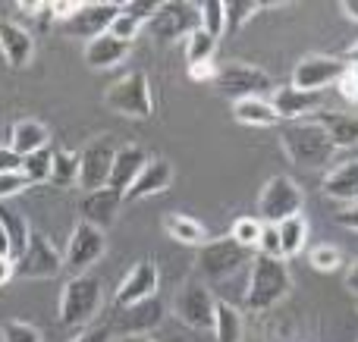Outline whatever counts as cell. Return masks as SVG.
I'll return each mask as SVG.
<instances>
[{
    "instance_id": "6da1fadb",
    "label": "cell",
    "mask_w": 358,
    "mask_h": 342,
    "mask_svg": "<svg viewBox=\"0 0 358 342\" xmlns=\"http://www.w3.org/2000/svg\"><path fill=\"white\" fill-rule=\"evenodd\" d=\"M280 148L289 157V163L305 170H324L336 154V144L315 119H299V123L280 126Z\"/></svg>"
},
{
    "instance_id": "7a4b0ae2",
    "label": "cell",
    "mask_w": 358,
    "mask_h": 342,
    "mask_svg": "<svg viewBox=\"0 0 358 342\" xmlns=\"http://www.w3.org/2000/svg\"><path fill=\"white\" fill-rule=\"evenodd\" d=\"M292 289V274L289 264L283 258H267L258 255L252 264V276H248V289H245V308L248 311H271L273 305L289 295Z\"/></svg>"
},
{
    "instance_id": "3957f363",
    "label": "cell",
    "mask_w": 358,
    "mask_h": 342,
    "mask_svg": "<svg viewBox=\"0 0 358 342\" xmlns=\"http://www.w3.org/2000/svg\"><path fill=\"white\" fill-rule=\"evenodd\" d=\"M101 302H104V292H101V280L92 274L82 276H69L66 286L60 292V311H57V320L63 327H82L101 311Z\"/></svg>"
},
{
    "instance_id": "277c9868",
    "label": "cell",
    "mask_w": 358,
    "mask_h": 342,
    "mask_svg": "<svg viewBox=\"0 0 358 342\" xmlns=\"http://www.w3.org/2000/svg\"><path fill=\"white\" fill-rule=\"evenodd\" d=\"M104 104L126 119H148L151 110H155L148 75H145L142 69H132V73L120 75L104 91Z\"/></svg>"
},
{
    "instance_id": "5b68a950",
    "label": "cell",
    "mask_w": 358,
    "mask_h": 342,
    "mask_svg": "<svg viewBox=\"0 0 358 342\" xmlns=\"http://www.w3.org/2000/svg\"><path fill=\"white\" fill-rule=\"evenodd\" d=\"M173 318L185 324L189 330H214V314H217V299L201 280H185L173 295Z\"/></svg>"
},
{
    "instance_id": "8992f818",
    "label": "cell",
    "mask_w": 358,
    "mask_h": 342,
    "mask_svg": "<svg viewBox=\"0 0 358 342\" xmlns=\"http://www.w3.org/2000/svg\"><path fill=\"white\" fill-rule=\"evenodd\" d=\"M302 205H305V195L296 179H289V176H271L258 195V220L277 226L289 217H299Z\"/></svg>"
},
{
    "instance_id": "52a82bcc",
    "label": "cell",
    "mask_w": 358,
    "mask_h": 342,
    "mask_svg": "<svg viewBox=\"0 0 358 342\" xmlns=\"http://www.w3.org/2000/svg\"><path fill=\"white\" fill-rule=\"evenodd\" d=\"M214 88L236 104V101H245V98H264L273 88V79L264 69L252 66V63L233 60V63H227V66H220V73H217V79H214Z\"/></svg>"
},
{
    "instance_id": "ba28073f",
    "label": "cell",
    "mask_w": 358,
    "mask_h": 342,
    "mask_svg": "<svg viewBox=\"0 0 358 342\" xmlns=\"http://www.w3.org/2000/svg\"><path fill=\"white\" fill-rule=\"evenodd\" d=\"M245 261H248V248H242L233 236L210 239L208 245L198 248V258H195L198 274H201L208 283H223L227 276H233Z\"/></svg>"
},
{
    "instance_id": "9c48e42d",
    "label": "cell",
    "mask_w": 358,
    "mask_h": 342,
    "mask_svg": "<svg viewBox=\"0 0 358 342\" xmlns=\"http://www.w3.org/2000/svg\"><path fill=\"white\" fill-rule=\"evenodd\" d=\"M123 13V3H107V0H94V3H79L63 22H57V29L66 38H94L107 35L113 25V19Z\"/></svg>"
},
{
    "instance_id": "30bf717a",
    "label": "cell",
    "mask_w": 358,
    "mask_h": 342,
    "mask_svg": "<svg viewBox=\"0 0 358 342\" xmlns=\"http://www.w3.org/2000/svg\"><path fill=\"white\" fill-rule=\"evenodd\" d=\"M151 35L164 44H173L179 38H189L195 29H201V13H198V3H189V0H164L157 16L148 22Z\"/></svg>"
},
{
    "instance_id": "8fae6325",
    "label": "cell",
    "mask_w": 358,
    "mask_h": 342,
    "mask_svg": "<svg viewBox=\"0 0 358 342\" xmlns=\"http://www.w3.org/2000/svg\"><path fill=\"white\" fill-rule=\"evenodd\" d=\"M63 255L50 245V239L44 232H31L25 251L16 258V276L19 280H54L57 274H63Z\"/></svg>"
},
{
    "instance_id": "7c38bea8",
    "label": "cell",
    "mask_w": 358,
    "mask_h": 342,
    "mask_svg": "<svg viewBox=\"0 0 358 342\" xmlns=\"http://www.w3.org/2000/svg\"><path fill=\"white\" fill-rule=\"evenodd\" d=\"M349 73V63L343 57L330 54H308L292 69V85L302 91H324L327 85H340V79Z\"/></svg>"
},
{
    "instance_id": "4fadbf2b",
    "label": "cell",
    "mask_w": 358,
    "mask_h": 342,
    "mask_svg": "<svg viewBox=\"0 0 358 342\" xmlns=\"http://www.w3.org/2000/svg\"><path fill=\"white\" fill-rule=\"evenodd\" d=\"M107 251V239L98 226L92 223H76L73 236H69V245L63 251V267L73 276H82L92 264H98Z\"/></svg>"
},
{
    "instance_id": "5bb4252c",
    "label": "cell",
    "mask_w": 358,
    "mask_h": 342,
    "mask_svg": "<svg viewBox=\"0 0 358 342\" xmlns=\"http://www.w3.org/2000/svg\"><path fill=\"white\" fill-rule=\"evenodd\" d=\"M113 157H117V148H113V142L107 135L92 138V142L79 151V186L85 188V192L107 188L110 170H113Z\"/></svg>"
},
{
    "instance_id": "9a60e30c",
    "label": "cell",
    "mask_w": 358,
    "mask_h": 342,
    "mask_svg": "<svg viewBox=\"0 0 358 342\" xmlns=\"http://www.w3.org/2000/svg\"><path fill=\"white\" fill-rule=\"evenodd\" d=\"M126 195L117 188H94V192H82L79 198V223H92L101 232L110 230L120 217V207H123Z\"/></svg>"
},
{
    "instance_id": "2e32d148",
    "label": "cell",
    "mask_w": 358,
    "mask_h": 342,
    "mask_svg": "<svg viewBox=\"0 0 358 342\" xmlns=\"http://www.w3.org/2000/svg\"><path fill=\"white\" fill-rule=\"evenodd\" d=\"M157 289H161V274L151 261H138L136 267L126 274V280L117 286V295H113V308L123 311V308H132L145 299H155Z\"/></svg>"
},
{
    "instance_id": "e0dca14e",
    "label": "cell",
    "mask_w": 358,
    "mask_h": 342,
    "mask_svg": "<svg viewBox=\"0 0 358 342\" xmlns=\"http://www.w3.org/2000/svg\"><path fill=\"white\" fill-rule=\"evenodd\" d=\"M271 104L277 110L280 123H299V119H308L321 110V91H302L289 82L283 88H273Z\"/></svg>"
},
{
    "instance_id": "ac0fdd59",
    "label": "cell",
    "mask_w": 358,
    "mask_h": 342,
    "mask_svg": "<svg viewBox=\"0 0 358 342\" xmlns=\"http://www.w3.org/2000/svg\"><path fill=\"white\" fill-rule=\"evenodd\" d=\"M117 314H120L117 318L120 336H148L155 327H161L167 308H164L161 295H155V299H145V302H138V305L123 308V311H117Z\"/></svg>"
},
{
    "instance_id": "d6986e66",
    "label": "cell",
    "mask_w": 358,
    "mask_h": 342,
    "mask_svg": "<svg viewBox=\"0 0 358 342\" xmlns=\"http://www.w3.org/2000/svg\"><path fill=\"white\" fill-rule=\"evenodd\" d=\"M0 57L10 63L13 69H22L35 57V38L29 29H22L19 22L0 19Z\"/></svg>"
},
{
    "instance_id": "ffe728a7",
    "label": "cell",
    "mask_w": 358,
    "mask_h": 342,
    "mask_svg": "<svg viewBox=\"0 0 358 342\" xmlns=\"http://www.w3.org/2000/svg\"><path fill=\"white\" fill-rule=\"evenodd\" d=\"M148 161L151 157L142 144H120L117 157H113V170H110V182H107V186L126 195L132 188V182L142 176V170L148 167Z\"/></svg>"
},
{
    "instance_id": "44dd1931",
    "label": "cell",
    "mask_w": 358,
    "mask_h": 342,
    "mask_svg": "<svg viewBox=\"0 0 358 342\" xmlns=\"http://www.w3.org/2000/svg\"><path fill=\"white\" fill-rule=\"evenodd\" d=\"M170 182H173V163L164 161V157L148 161L142 176H138V179L132 182V188L126 192V201H145V198H151V195H161L170 188Z\"/></svg>"
},
{
    "instance_id": "7402d4cb",
    "label": "cell",
    "mask_w": 358,
    "mask_h": 342,
    "mask_svg": "<svg viewBox=\"0 0 358 342\" xmlns=\"http://www.w3.org/2000/svg\"><path fill=\"white\" fill-rule=\"evenodd\" d=\"M129 54H132V44L113 38L110 31L85 44V63H88V69H113V66H120V63H123Z\"/></svg>"
},
{
    "instance_id": "603a6c76",
    "label": "cell",
    "mask_w": 358,
    "mask_h": 342,
    "mask_svg": "<svg viewBox=\"0 0 358 342\" xmlns=\"http://www.w3.org/2000/svg\"><path fill=\"white\" fill-rule=\"evenodd\" d=\"M324 195L343 205H358V161H346L324 176Z\"/></svg>"
},
{
    "instance_id": "cb8c5ba5",
    "label": "cell",
    "mask_w": 358,
    "mask_h": 342,
    "mask_svg": "<svg viewBox=\"0 0 358 342\" xmlns=\"http://www.w3.org/2000/svg\"><path fill=\"white\" fill-rule=\"evenodd\" d=\"M308 119H315V123L327 132L330 142L336 144V151L355 148L358 144V117L355 113H324V110H317L315 117H308Z\"/></svg>"
},
{
    "instance_id": "d4e9b609",
    "label": "cell",
    "mask_w": 358,
    "mask_h": 342,
    "mask_svg": "<svg viewBox=\"0 0 358 342\" xmlns=\"http://www.w3.org/2000/svg\"><path fill=\"white\" fill-rule=\"evenodd\" d=\"M164 232H167L173 242L179 245H192V248H201V245L210 242V232L204 223H198L195 217H189V214H164L161 220Z\"/></svg>"
},
{
    "instance_id": "484cf974",
    "label": "cell",
    "mask_w": 358,
    "mask_h": 342,
    "mask_svg": "<svg viewBox=\"0 0 358 342\" xmlns=\"http://www.w3.org/2000/svg\"><path fill=\"white\" fill-rule=\"evenodd\" d=\"M48 138H50V132L44 123H38V119H19L10 129V151L19 157H29L35 151L48 148Z\"/></svg>"
},
{
    "instance_id": "4316f807",
    "label": "cell",
    "mask_w": 358,
    "mask_h": 342,
    "mask_svg": "<svg viewBox=\"0 0 358 342\" xmlns=\"http://www.w3.org/2000/svg\"><path fill=\"white\" fill-rule=\"evenodd\" d=\"M233 119L242 126H258V129H271V126H280V117L273 110L271 101L264 98H245L233 104Z\"/></svg>"
},
{
    "instance_id": "83f0119b",
    "label": "cell",
    "mask_w": 358,
    "mask_h": 342,
    "mask_svg": "<svg viewBox=\"0 0 358 342\" xmlns=\"http://www.w3.org/2000/svg\"><path fill=\"white\" fill-rule=\"evenodd\" d=\"M214 336L217 342H242V314H239V308L223 299H217Z\"/></svg>"
},
{
    "instance_id": "f1b7e54d",
    "label": "cell",
    "mask_w": 358,
    "mask_h": 342,
    "mask_svg": "<svg viewBox=\"0 0 358 342\" xmlns=\"http://www.w3.org/2000/svg\"><path fill=\"white\" fill-rule=\"evenodd\" d=\"M0 230H3V232H6V239H10L13 261H16V258L25 251V245H29V239H31L29 223H25V220L19 217L16 211H10V207H6V205H0Z\"/></svg>"
},
{
    "instance_id": "f546056e",
    "label": "cell",
    "mask_w": 358,
    "mask_h": 342,
    "mask_svg": "<svg viewBox=\"0 0 358 342\" xmlns=\"http://www.w3.org/2000/svg\"><path fill=\"white\" fill-rule=\"evenodd\" d=\"M280 242H283V258H296L302 255L305 242H308V220L299 214V217H289L283 223H277Z\"/></svg>"
},
{
    "instance_id": "4dcf8cb0",
    "label": "cell",
    "mask_w": 358,
    "mask_h": 342,
    "mask_svg": "<svg viewBox=\"0 0 358 342\" xmlns=\"http://www.w3.org/2000/svg\"><path fill=\"white\" fill-rule=\"evenodd\" d=\"M19 173L25 176V182H29V186L50 182V173H54V151L41 148V151H35V154L22 157V161H19Z\"/></svg>"
},
{
    "instance_id": "1f68e13d",
    "label": "cell",
    "mask_w": 358,
    "mask_h": 342,
    "mask_svg": "<svg viewBox=\"0 0 358 342\" xmlns=\"http://www.w3.org/2000/svg\"><path fill=\"white\" fill-rule=\"evenodd\" d=\"M264 6L271 3H261V0H227V35H236L245 22H252Z\"/></svg>"
},
{
    "instance_id": "d6a6232c",
    "label": "cell",
    "mask_w": 358,
    "mask_h": 342,
    "mask_svg": "<svg viewBox=\"0 0 358 342\" xmlns=\"http://www.w3.org/2000/svg\"><path fill=\"white\" fill-rule=\"evenodd\" d=\"M217 50V38H210L204 29H195L189 38H185V60L189 66H198V63H210Z\"/></svg>"
},
{
    "instance_id": "836d02e7",
    "label": "cell",
    "mask_w": 358,
    "mask_h": 342,
    "mask_svg": "<svg viewBox=\"0 0 358 342\" xmlns=\"http://www.w3.org/2000/svg\"><path fill=\"white\" fill-rule=\"evenodd\" d=\"M54 186H69V182H79V154L66 148L54 151V173H50Z\"/></svg>"
},
{
    "instance_id": "e575fe53",
    "label": "cell",
    "mask_w": 358,
    "mask_h": 342,
    "mask_svg": "<svg viewBox=\"0 0 358 342\" xmlns=\"http://www.w3.org/2000/svg\"><path fill=\"white\" fill-rule=\"evenodd\" d=\"M198 13H201V29L210 38L227 35V3L223 0H204L198 3Z\"/></svg>"
},
{
    "instance_id": "d590c367",
    "label": "cell",
    "mask_w": 358,
    "mask_h": 342,
    "mask_svg": "<svg viewBox=\"0 0 358 342\" xmlns=\"http://www.w3.org/2000/svg\"><path fill=\"white\" fill-rule=\"evenodd\" d=\"M261 230H264V223H261L258 217H239L233 223V230H229V236H233L242 248L252 251V248H258V242H261Z\"/></svg>"
},
{
    "instance_id": "8d00e7d4",
    "label": "cell",
    "mask_w": 358,
    "mask_h": 342,
    "mask_svg": "<svg viewBox=\"0 0 358 342\" xmlns=\"http://www.w3.org/2000/svg\"><path fill=\"white\" fill-rule=\"evenodd\" d=\"M0 342H41V330L25 320H0Z\"/></svg>"
},
{
    "instance_id": "74e56055",
    "label": "cell",
    "mask_w": 358,
    "mask_h": 342,
    "mask_svg": "<svg viewBox=\"0 0 358 342\" xmlns=\"http://www.w3.org/2000/svg\"><path fill=\"white\" fill-rule=\"evenodd\" d=\"M311 267L321 274H336L343 267V251L336 245H317L311 248Z\"/></svg>"
},
{
    "instance_id": "f35d334b",
    "label": "cell",
    "mask_w": 358,
    "mask_h": 342,
    "mask_svg": "<svg viewBox=\"0 0 358 342\" xmlns=\"http://www.w3.org/2000/svg\"><path fill=\"white\" fill-rule=\"evenodd\" d=\"M138 31H142V22H138V19H132V16H126V13H120V16L113 19V25H110V35L120 38V41H126V44L136 41Z\"/></svg>"
},
{
    "instance_id": "ab89813d",
    "label": "cell",
    "mask_w": 358,
    "mask_h": 342,
    "mask_svg": "<svg viewBox=\"0 0 358 342\" xmlns=\"http://www.w3.org/2000/svg\"><path fill=\"white\" fill-rule=\"evenodd\" d=\"M258 255H267V258H283V242H280L277 226L264 223V230H261V242H258ZM283 261H286V258H283Z\"/></svg>"
},
{
    "instance_id": "60d3db41",
    "label": "cell",
    "mask_w": 358,
    "mask_h": 342,
    "mask_svg": "<svg viewBox=\"0 0 358 342\" xmlns=\"http://www.w3.org/2000/svg\"><path fill=\"white\" fill-rule=\"evenodd\" d=\"M157 10H161V3L157 0H129V3H123V13L132 19H138V22H151V19L157 16Z\"/></svg>"
},
{
    "instance_id": "b9f144b4",
    "label": "cell",
    "mask_w": 358,
    "mask_h": 342,
    "mask_svg": "<svg viewBox=\"0 0 358 342\" xmlns=\"http://www.w3.org/2000/svg\"><path fill=\"white\" fill-rule=\"evenodd\" d=\"M22 188H29V182H25V176L19 173V170L0 173V201H6V198H13V195H19Z\"/></svg>"
},
{
    "instance_id": "7bdbcfd3",
    "label": "cell",
    "mask_w": 358,
    "mask_h": 342,
    "mask_svg": "<svg viewBox=\"0 0 358 342\" xmlns=\"http://www.w3.org/2000/svg\"><path fill=\"white\" fill-rule=\"evenodd\" d=\"M217 73H220V66H217L214 60H210V63H198V66H189V79L192 82H210V85H214Z\"/></svg>"
},
{
    "instance_id": "ee69618b",
    "label": "cell",
    "mask_w": 358,
    "mask_h": 342,
    "mask_svg": "<svg viewBox=\"0 0 358 342\" xmlns=\"http://www.w3.org/2000/svg\"><path fill=\"white\" fill-rule=\"evenodd\" d=\"M334 223H336V226H343V230H352V232H358V205L346 207V211H340V214L334 217Z\"/></svg>"
},
{
    "instance_id": "f6af8a7d",
    "label": "cell",
    "mask_w": 358,
    "mask_h": 342,
    "mask_svg": "<svg viewBox=\"0 0 358 342\" xmlns=\"http://www.w3.org/2000/svg\"><path fill=\"white\" fill-rule=\"evenodd\" d=\"M73 342H113V333H110V327H92V330H85Z\"/></svg>"
},
{
    "instance_id": "bcb514c9",
    "label": "cell",
    "mask_w": 358,
    "mask_h": 342,
    "mask_svg": "<svg viewBox=\"0 0 358 342\" xmlns=\"http://www.w3.org/2000/svg\"><path fill=\"white\" fill-rule=\"evenodd\" d=\"M19 161H22V157L13 154L10 144H0V173H10V170H19Z\"/></svg>"
},
{
    "instance_id": "7dc6e473",
    "label": "cell",
    "mask_w": 358,
    "mask_h": 342,
    "mask_svg": "<svg viewBox=\"0 0 358 342\" xmlns=\"http://www.w3.org/2000/svg\"><path fill=\"white\" fill-rule=\"evenodd\" d=\"M13 276H16V261L13 258H0V286H6Z\"/></svg>"
},
{
    "instance_id": "c3c4849f",
    "label": "cell",
    "mask_w": 358,
    "mask_h": 342,
    "mask_svg": "<svg viewBox=\"0 0 358 342\" xmlns=\"http://www.w3.org/2000/svg\"><path fill=\"white\" fill-rule=\"evenodd\" d=\"M346 289L352 295H358V258L352 261V267H349V274H346Z\"/></svg>"
},
{
    "instance_id": "681fc988",
    "label": "cell",
    "mask_w": 358,
    "mask_h": 342,
    "mask_svg": "<svg viewBox=\"0 0 358 342\" xmlns=\"http://www.w3.org/2000/svg\"><path fill=\"white\" fill-rule=\"evenodd\" d=\"M343 60H346L352 69H358V41L352 44V47H346V54H343Z\"/></svg>"
},
{
    "instance_id": "f907efd6",
    "label": "cell",
    "mask_w": 358,
    "mask_h": 342,
    "mask_svg": "<svg viewBox=\"0 0 358 342\" xmlns=\"http://www.w3.org/2000/svg\"><path fill=\"white\" fill-rule=\"evenodd\" d=\"M343 13L358 22V0H343Z\"/></svg>"
},
{
    "instance_id": "816d5d0a",
    "label": "cell",
    "mask_w": 358,
    "mask_h": 342,
    "mask_svg": "<svg viewBox=\"0 0 358 342\" xmlns=\"http://www.w3.org/2000/svg\"><path fill=\"white\" fill-rule=\"evenodd\" d=\"M0 258H13V248H10V239H6V232L0 230Z\"/></svg>"
},
{
    "instance_id": "f5cc1de1",
    "label": "cell",
    "mask_w": 358,
    "mask_h": 342,
    "mask_svg": "<svg viewBox=\"0 0 358 342\" xmlns=\"http://www.w3.org/2000/svg\"><path fill=\"white\" fill-rule=\"evenodd\" d=\"M113 342H155L151 336H117Z\"/></svg>"
}]
</instances>
